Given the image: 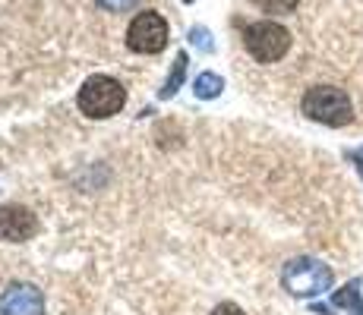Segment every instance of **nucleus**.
I'll use <instances>...</instances> for the list:
<instances>
[{
	"mask_svg": "<svg viewBox=\"0 0 363 315\" xmlns=\"http://www.w3.org/2000/svg\"><path fill=\"white\" fill-rule=\"evenodd\" d=\"M300 110H303L310 120L325 123V126H347L354 120L351 98H347L345 88H335V86H313V88H306L303 101H300Z\"/></svg>",
	"mask_w": 363,
	"mask_h": 315,
	"instance_id": "f257e3e1",
	"label": "nucleus"
},
{
	"mask_svg": "<svg viewBox=\"0 0 363 315\" xmlns=\"http://www.w3.org/2000/svg\"><path fill=\"white\" fill-rule=\"evenodd\" d=\"M79 110L86 117H95V120H104V117H114L123 110L127 104V92L117 79L111 76H89L79 88V98H76Z\"/></svg>",
	"mask_w": 363,
	"mask_h": 315,
	"instance_id": "f03ea898",
	"label": "nucleus"
},
{
	"mask_svg": "<svg viewBox=\"0 0 363 315\" xmlns=\"http://www.w3.org/2000/svg\"><path fill=\"white\" fill-rule=\"evenodd\" d=\"M281 284L294 297H316V293H325L332 287V271L329 265L316 262V258H294V262L284 265Z\"/></svg>",
	"mask_w": 363,
	"mask_h": 315,
	"instance_id": "7ed1b4c3",
	"label": "nucleus"
},
{
	"mask_svg": "<svg viewBox=\"0 0 363 315\" xmlns=\"http://www.w3.org/2000/svg\"><path fill=\"white\" fill-rule=\"evenodd\" d=\"M243 45H247V51L253 54L259 63H275L288 54L291 32L284 29V25L272 23V19H262V23L247 25V32H243Z\"/></svg>",
	"mask_w": 363,
	"mask_h": 315,
	"instance_id": "20e7f679",
	"label": "nucleus"
},
{
	"mask_svg": "<svg viewBox=\"0 0 363 315\" xmlns=\"http://www.w3.org/2000/svg\"><path fill=\"white\" fill-rule=\"evenodd\" d=\"M167 45V23L158 13L145 10L139 16H133L127 29V47L136 54H158Z\"/></svg>",
	"mask_w": 363,
	"mask_h": 315,
	"instance_id": "39448f33",
	"label": "nucleus"
},
{
	"mask_svg": "<svg viewBox=\"0 0 363 315\" xmlns=\"http://www.w3.org/2000/svg\"><path fill=\"white\" fill-rule=\"evenodd\" d=\"M0 315H45V297L32 284H13L0 297Z\"/></svg>",
	"mask_w": 363,
	"mask_h": 315,
	"instance_id": "423d86ee",
	"label": "nucleus"
},
{
	"mask_svg": "<svg viewBox=\"0 0 363 315\" xmlns=\"http://www.w3.org/2000/svg\"><path fill=\"white\" fill-rule=\"evenodd\" d=\"M38 234V218L29 208L19 205H4L0 208V240L6 243H23Z\"/></svg>",
	"mask_w": 363,
	"mask_h": 315,
	"instance_id": "0eeeda50",
	"label": "nucleus"
},
{
	"mask_svg": "<svg viewBox=\"0 0 363 315\" xmlns=\"http://www.w3.org/2000/svg\"><path fill=\"white\" fill-rule=\"evenodd\" d=\"M221 88H225V82H221V76L215 73H202L196 76V86H193V92H196L199 98H218Z\"/></svg>",
	"mask_w": 363,
	"mask_h": 315,
	"instance_id": "6e6552de",
	"label": "nucleus"
},
{
	"mask_svg": "<svg viewBox=\"0 0 363 315\" xmlns=\"http://www.w3.org/2000/svg\"><path fill=\"white\" fill-rule=\"evenodd\" d=\"M184 73H186V54L180 51L177 60H174V73L167 76V82H164V88H162V98H171L174 92H177L180 82H184Z\"/></svg>",
	"mask_w": 363,
	"mask_h": 315,
	"instance_id": "1a4fd4ad",
	"label": "nucleus"
},
{
	"mask_svg": "<svg viewBox=\"0 0 363 315\" xmlns=\"http://www.w3.org/2000/svg\"><path fill=\"white\" fill-rule=\"evenodd\" d=\"M253 4L262 13H291V10H297L300 0H253Z\"/></svg>",
	"mask_w": 363,
	"mask_h": 315,
	"instance_id": "9d476101",
	"label": "nucleus"
},
{
	"mask_svg": "<svg viewBox=\"0 0 363 315\" xmlns=\"http://www.w3.org/2000/svg\"><path fill=\"white\" fill-rule=\"evenodd\" d=\"M357 287H360V281L357 284H347L345 290L335 293V306H354V303H357Z\"/></svg>",
	"mask_w": 363,
	"mask_h": 315,
	"instance_id": "9b49d317",
	"label": "nucleus"
},
{
	"mask_svg": "<svg viewBox=\"0 0 363 315\" xmlns=\"http://www.w3.org/2000/svg\"><path fill=\"white\" fill-rule=\"evenodd\" d=\"M190 41H193V45H199L202 51H212V41H208V32L206 29H193L190 32Z\"/></svg>",
	"mask_w": 363,
	"mask_h": 315,
	"instance_id": "f8f14e48",
	"label": "nucleus"
},
{
	"mask_svg": "<svg viewBox=\"0 0 363 315\" xmlns=\"http://www.w3.org/2000/svg\"><path fill=\"white\" fill-rule=\"evenodd\" d=\"M212 315H247V312H243L237 303H221V306H218V309H215Z\"/></svg>",
	"mask_w": 363,
	"mask_h": 315,
	"instance_id": "ddd939ff",
	"label": "nucleus"
},
{
	"mask_svg": "<svg viewBox=\"0 0 363 315\" xmlns=\"http://www.w3.org/2000/svg\"><path fill=\"white\" fill-rule=\"evenodd\" d=\"M101 6H108V10H127V6H133L136 0H99Z\"/></svg>",
	"mask_w": 363,
	"mask_h": 315,
	"instance_id": "4468645a",
	"label": "nucleus"
},
{
	"mask_svg": "<svg viewBox=\"0 0 363 315\" xmlns=\"http://www.w3.org/2000/svg\"><path fill=\"white\" fill-rule=\"evenodd\" d=\"M184 4H193V0H184Z\"/></svg>",
	"mask_w": 363,
	"mask_h": 315,
	"instance_id": "2eb2a0df",
	"label": "nucleus"
}]
</instances>
